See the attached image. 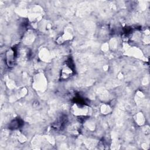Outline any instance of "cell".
I'll return each instance as SVG.
<instances>
[{"mask_svg": "<svg viewBox=\"0 0 150 150\" xmlns=\"http://www.w3.org/2000/svg\"><path fill=\"white\" fill-rule=\"evenodd\" d=\"M75 114L79 115H86L88 112V107L81 104H75L73 107Z\"/></svg>", "mask_w": 150, "mask_h": 150, "instance_id": "cell-1", "label": "cell"}, {"mask_svg": "<svg viewBox=\"0 0 150 150\" xmlns=\"http://www.w3.org/2000/svg\"><path fill=\"white\" fill-rule=\"evenodd\" d=\"M6 63L8 66L12 67L15 63V54L12 50H9L6 53Z\"/></svg>", "mask_w": 150, "mask_h": 150, "instance_id": "cell-2", "label": "cell"}, {"mask_svg": "<svg viewBox=\"0 0 150 150\" xmlns=\"http://www.w3.org/2000/svg\"><path fill=\"white\" fill-rule=\"evenodd\" d=\"M71 73H72L71 69L67 66H66L63 68L62 70V77L63 79H67L71 75Z\"/></svg>", "mask_w": 150, "mask_h": 150, "instance_id": "cell-3", "label": "cell"}, {"mask_svg": "<svg viewBox=\"0 0 150 150\" xmlns=\"http://www.w3.org/2000/svg\"><path fill=\"white\" fill-rule=\"evenodd\" d=\"M71 38V36L68 33H66L64 35H63V36L59 37V38L57 39V42L59 43H63L65 40H67L68 39H70Z\"/></svg>", "mask_w": 150, "mask_h": 150, "instance_id": "cell-4", "label": "cell"}]
</instances>
